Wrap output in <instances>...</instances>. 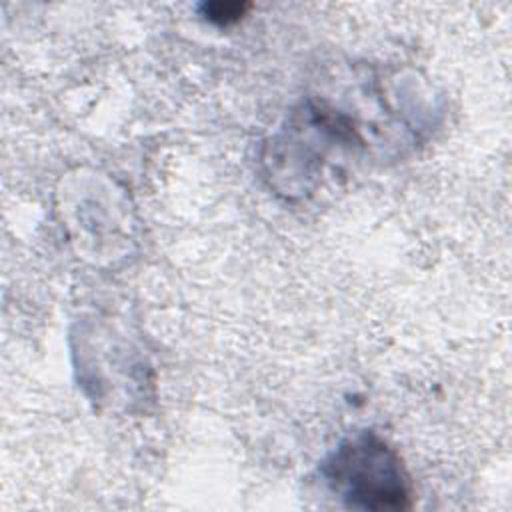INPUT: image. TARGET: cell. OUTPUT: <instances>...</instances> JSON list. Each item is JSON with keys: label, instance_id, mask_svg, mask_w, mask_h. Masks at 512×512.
<instances>
[{"label": "cell", "instance_id": "obj_1", "mask_svg": "<svg viewBox=\"0 0 512 512\" xmlns=\"http://www.w3.org/2000/svg\"><path fill=\"white\" fill-rule=\"evenodd\" d=\"M324 476L352 508L398 510L410 504L400 456L372 432L342 442L326 460Z\"/></svg>", "mask_w": 512, "mask_h": 512}, {"label": "cell", "instance_id": "obj_2", "mask_svg": "<svg viewBox=\"0 0 512 512\" xmlns=\"http://www.w3.org/2000/svg\"><path fill=\"white\" fill-rule=\"evenodd\" d=\"M248 8H250V4H246V2H206L200 6L206 20H210L218 26H228V24L238 22L246 14Z\"/></svg>", "mask_w": 512, "mask_h": 512}]
</instances>
